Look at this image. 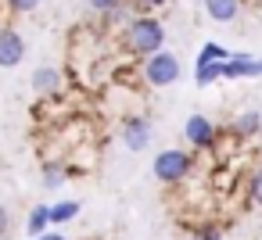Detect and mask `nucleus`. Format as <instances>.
Listing matches in <instances>:
<instances>
[{
	"instance_id": "a211bd4d",
	"label": "nucleus",
	"mask_w": 262,
	"mask_h": 240,
	"mask_svg": "<svg viewBox=\"0 0 262 240\" xmlns=\"http://www.w3.org/2000/svg\"><path fill=\"white\" fill-rule=\"evenodd\" d=\"M40 4H43V0H4V8L15 11V15H29V11H36Z\"/></svg>"
},
{
	"instance_id": "dca6fc26",
	"label": "nucleus",
	"mask_w": 262,
	"mask_h": 240,
	"mask_svg": "<svg viewBox=\"0 0 262 240\" xmlns=\"http://www.w3.org/2000/svg\"><path fill=\"white\" fill-rule=\"evenodd\" d=\"M190 240H223V229H219L215 222H205V226H198V229L190 233Z\"/></svg>"
},
{
	"instance_id": "1a4fd4ad",
	"label": "nucleus",
	"mask_w": 262,
	"mask_h": 240,
	"mask_svg": "<svg viewBox=\"0 0 262 240\" xmlns=\"http://www.w3.org/2000/svg\"><path fill=\"white\" fill-rule=\"evenodd\" d=\"M201 4H205V15L223 26L237 22V15H241V0H201Z\"/></svg>"
},
{
	"instance_id": "20e7f679",
	"label": "nucleus",
	"mask_w": 262,
	"mask_h": 240,
	"mask_svg": "<svg viewBox=\"0 0 262 240\" xmlns=\"http://www.w3.org/2000/svg\"><path fill=\"white\" fill-rule=\"evenodd\" d=\"M183 140H187L194 151H212L215 140H219V129H215V122H212L208 115L194 111V115L183 122Z\"/></svg>"
},
{
	"instance_id": "423d86ee",
	"label": "nucleus",
	"mask_w": 262,
	"mask_h": 240,
	"mask_svg": "<svg viewBox=\"0 0 262 240\" xmlns=\"http://www.w3.org/2000/svg\"><path fill=\"white\" fill-rule=\"evenodd\" d=\"M22 61H26V40L11 26H0V68H18Z\"/></svg>"
},
{
	"instance_id": "39448f33",
	"label": "nucleus",
	"mask_w": 262,
	"mask_h": 240,
	"mask_svg": "<svg viewBox=\"0 0 262 240\" xmlns=\"http://www.w3.org/2000/svg\"><path fill=\"white\" fill-rule=\"evenodd\" d=\"M119 136H122V143H126L129 151H144V147H151L155 126H151V118H147V115H129V118L122 122Z\"/></svg>"
},
{
	"instance_id": "4468645a",
	"label": "nucleus",
	"mask_w": 262,
	"mask_h": 240,
	"mask_svg": "<svg viewBox=\"0 0 262 240\" xmlns=\"http://www.w3.org/2000/svg\"><path fill=\"white\" fill-rule=\"evenodd\" d=\"M65 179H69V169H65L61 161H47V165H43V186H47V190H58Z\"/></svg>"
},
{
	"instance_id": "0eeeda50",
	"label": "nucleus",
	"mask_w": 262,
	"mask_h": 240,
	"mask_svg": "<svg viewBox=\"0 0 262 240\" xmlns=\"http://www.w3.org/2000/svg\"><path fill=\"white\" fill-rule=\"evenodd\" d=\"M219 76L223 79H258L262 76V58H255V54H233L230 61L219 65Z\"/></svg>"
},
{
	"instance_id": "aec40b11",
	"label": "nucleus",
	"mask_w": 262,
	"mask_h": 240,
	"mask_svg": "<svg viewBox=\"0 0 262 240\" xmlns=\"http://www.w3.org/2000/svg\"><path fill=\"white\" fill-rule=\"evenodd\" d=\"M133 8H137V15L140 11H158V8H165V0H133Z\"/></svg>"
},
{
	"instance_id": "2eb2a0df",
	"label": "nucleus",
	"mask_w": 262,
	"mask_h": 240,
	"mask_svg": "<svg viewBox=\"0 0 262 240\" xmlns=\"http://www.w3.org/2000/svg\"><path fill=\"white\" fill-rule=\"evenodd\" d=\"M219 65H223V61H215V65H194V83H198V86L219 83V79H223V76H219Z\"/></svg>"
},
{
	"instance_id": "f8f14e48",
	"label": "nucleus",
	"mask_w": 262,
	"mask_h": 240,
	"mask_svg": "<svg viewBox=\"0 0 262 240\" xmlns=\"http://www.w3.org/2000/svg\"><path fill=\"white\" fill-rule=\"evenodd\" d=\"M51 229V208L47 204H36L33 211H29V219H26V233L29 236H40V233H47Z\"/></svg>"
},
{
	"instance_id": "f03ea898",
	"label": "nucleus",
	"mask_w": 262,
	"mask_h": 240,
	"mask_svg": "<svg viewBox=\"0 0 262 240\" xmlns=\"http://www.w3.org/2000/svg\"><path fill=\"white\" fill-rule=\"evenodd\" d=\"M151 172L158 183H183L190 172H194V154L190 151H180V147H165L162 154H155L151 161Z\"/></svg>"
},
{
	"instance_id": "6e6552de",
	"label": "nucleus",
	"mask_w": 262,
	"mask_h": 240,
	"mask_svg": "<svg viewBox=\"0 0 262 240\" xmlns=\"http://www.w3.org/2000/svg\"><path fill=\"white\" fill-rule=\"evenodd\" d=\"M33 90H36L40 97H54V93H61V90H65V76H61V68H54V65H40V68L33 72Z\"/></svg>"
},
{
	"instance_id": "f257e3e1",
	"label": "nucleus",
	"mask_w": 262,
	"mask_h": 240,
	"mask_svg": "<svg viewBox=\"0 0 262 240\" xmlns=\"http://www.w3.org/2000/svg\"><path fill=\"white\" fill-rule=\"evenodd\" d=\"M122 36H126V51L133 58H151L155 51L165 47V26L155 15H133L126 22Z\"/></svg>"
},
{
	"instance_id": "412c9836",
	"label": "nucleus",
	"mask_w": 262,
	"mask_h": 240,
	"mask_svg": "<svg viewBox=\"0 0 262 240\" xmlns=\"http://www.w3.org/2000/svg\"><path fill=\"white\" fill-rule=\"evenodd\" d=\"M8 229H11V211H8L4 204H0V240L8 236Z\"/></svg>"
},
{
	"instance_id": "9b49d317",
	"label": "nucleus",
	"mask_w": 262,
	"mask_h": 240,
	"mask_svg": "<svg viewBox=\"0 0 262 240\" xmlns=\"http://www.w3.org/2000/svg\"><path fill=\"white\" fill-rule=\"evenodd\" d=\"M237 51H226L223 43H215V40H208L201 51H198V61L194 65H215V61H230Z\"/></svg>"
},
{
	"instance_id": "ddd939ff",
	"label": "nucleus",
	"mask_w": 262,
	"mask_h": 240,
	"mask_svg": "<svg viewBox=\"0 0 262 240\" xmlns=\"http://www.w3.org/2000/svg\"><path fill=\"white\" fill-rule=\"evenodd\" d=\"M79 215V201H58L51 204V226H65Z\"/></svg>"
},
{
	"instance_id": "f3484780",
	"label": "nucleus",
	"mask_w": 262,
	"mask_h": 240,
	"mask_svg": "<svg viewBox=\"0 0 262 240\" xmlns=\"http://www.w3.org/2000/svg\"><path fill=\"white\" fill-rule=\"evenodd\" d=\"M248 194H251V204L262 208V165L251 172V179H248Z\"/></svg>"
},
{
	"instance_id": "9d476101",
	"label": "nucleus",
	"mask_w": 262,
	"mask_h": 240,
	"mask_svg": "<svg viewBox=\"0 0 262 240\" xmlns=\"http://www.w3.org/2000/svg\"><path fill=\"white\" fill-rule=\"evenodd\" d=\"M230 129H233V136H241V140L258 136V133H262V111H241V115L230 122Z\"/></svg>"
},
{
	"instance_id": "7ed1b4c3",
	"label": "nucleus",
	"mask_w": 262,
	"mask_h": 240,
	"mask_svg": "<svg viewBox=\"0 0 262 240\" xmlns=\"http://www.w3.org/2000/svg\"><path fill=\"white\" fill-rule=\"evenodd\" d=\"M183 76V65H180V58L172 54V51H155L151 58H144V83L147 86H158V90H165V86H172L176 79Z\"/></svg>"
},
{
	"instance_id": "4be33fe9",
	"label": "nucleus",
	"mask_w": 262,
	"mask_h": 240,
	"mask_svg": "<svg viewBox=\"0 0 262 240\" xmlns=\"http://www.w3.org/2000/svg\"><path fill=\"white\" fill-rule=\"evenodd\" d=\"M36 240H69V236H65V233H54V229H47V233H40Z\"/></svg>"
},
{
	"instance_id": "6ab92c4d",
	"label": "nucleus",
	"mask_w": 262,
	"mask_h": 240,
	"mask_svg": "<svg viewBox=\"0 0 262 240\" xmlns=\"http://www.w3.org/2000/svg\"><path fill=\"white\" fill-rule=\"evenodd\" d=\"M86 4L94 8V11H101V15H108V11H115L122 0H86Z\"/></svg>"
}]
</instances>
